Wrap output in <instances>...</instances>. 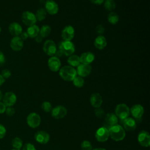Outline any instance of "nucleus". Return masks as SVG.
I'll use <instances>...</instances> for the list:
<instances>
[{
	"label": "nucleus",
	"mask_w": 150,
	"mask_h": 150,
	"mask_svg": "<svg viewBox=\"0 0 150 150\" xmlns=\"http://www.w3.org/2000/svg\"><path fill=\"white\" fill-rule=\"evenodd\" d=\"M62 55L69 56L75 52V46L71 41L63 40L59 44V50Z\"/></svg>",
	"instance_id": "7ed1b4c3"
},
{
	"label": "nucleus",
	"mask_w": 150,
	"mask_h": 150,
	"mask_svg": "<svg viewBox=\"0 0 150 150\" xmlns=\"http://www.w3.org/2000/svg\"><path fill=\"white\" fill-rule=\"evenodd\" d=\"M73 85L77 87V88H81L82 87L84 84V80L83 77H80L79 76H77L73 80Z\"/></svg>",
	"instance_id": "2f4dec72"
},
{
	"label": "nucleus",
	"mask_w": 150,
	"mask_h": 150,
	"mask_svg": "<svg viewBox=\"0 0 150 150\" xmlns=\"http://www.w3.org/2000/svg\"><path fill=\"white\" fill-rule=\"evenodd\" d=\"M10 47L14 51H20L23 47V40H22L19 36H13L11 40Z\"/></svg>",
	"instance_id": "f3484780"
},
{
	"label": "nucleus",
	"mask_w": 150,
	"mask_h": 150,
	"mask_svg": "<svg viewBox=\"0 0 150 150\" xmlns=\"http://www.w3.org/2000/svg\"><path fill=\"white\" fill-rule=\"evenodd\" d=\"M107 45L106 38L103 35H98L94 40V45L98 50L104 49Z\"/></svg>",
	"instance_id": "5701e85b"
},
{
	"label": "nucleus",
	"mask_w": 150,
	"mask_h": 150,
	"mask_svg": "<svg viewBox=\"0 0 150 150\" xmlns=\"http://www.w3.org/2000/svg\"><path fill=\"white\" fill-rule=\"evenodd\" d=\"M6 132V130L5 127L2 125L0 124V139L3 138Z\"/></svg>",
	"instance_id": "ea45409f"
},
{
	"label": "nucleus",
	"mask_w": 150,
	"mask_h": 150,
	"mask_svg": "<svg viewBox=\"0 0 150 150\" xmlns=\"http://www.w3.org/2000/svg\"><path fill=\"white\" fill-rule=\"evenodd\" d=\"M35 140L41 144H47L50 139L49 134L45 131H38L35 134Z\"/></svg>",
	"instance_id": "dca6fc26"
},
{
	"label": "nucleus",
	"mask_w": 150,
	"mask_h": 150,
	"mask_svg": "<svg viewBox=\"0 0 150 150\" xmlns=\"http://www.w3.org/2000/svg\"><path fill=\"white\" fill-rule=\"evenodd\" d=\"M80 57V63L90 64L95 59L94 54L90 52H86L83 53Z\"/></svg>",
	"instance_id": "412c9836"
},
{
	"label": "nucleus",
	"mask_w": 150,
	"mask_h": 150,
	"mask_svg": "<svg viewBox=\"0 0 150 150\" xmlns=\"http://www.w3.org/2000/svg\"><path fill=\"white\" fill-rule=\"evenodd\" d=\"M47 65L49 69L53 71L56 72L59 71L61 67V62L60 59L56 56H51L47 61Z\"/></svg>",
	"instance_id": "4468645a"
},
{
	"label": "nucleus",
	"mask_w": 150,
	"mask_h": 150,
	"mask_svg": "<svg viewBox=\"0 0 150 150\" xmlns=\"http://www.w3.org/2000/svg\"><path fill=\"white\" fill-rule=\"evenodd\" d=\"M5 112L8 116L11 117V116H12L15 114V110L12 107H6Z\"/></svg>",
	"instance_id": "e433bc0d"
},
{
	"label": "nucleus",
	"mask_w": 150,
	"mask_h": 150,
	"mask_svg": "<svg viewBox=\"0 0 150 150\" xmlns=\"http://www.w3.org/2000/svg\"><path fill=\"white\" fill-rule=\"evenodd\" d=\"M5 81V79L0 74V86H2Z\"/></svg>",
	"instance_id": "49530a36"
},
{
	"label": "nucleus",
	"mask_w": 150,
	"mask_h": 150,
	"mask_svg": "<svg viewBox=\"0 0 150 150\" xmlns=\"http://www.w3.org/2000/svg\"><path fill=\"white\" fill-rule=\"evenodd\" d=\"M22 150H36V149L32 144L26 143L22 146Z\"/></svg>",
	"instance_id": "c9c22d12"
},
{
	"label": "nucleus",
	"mask_w": 150,
	"mask_h": 150,
	"mask_svg": "<svg viewBox=\"0 0 150 150\" xmlns=\"http://www.w3.org/2000/svg\"><path fill=\"white\" fill-rule=\"evenodd\" d=\"M52 116L57 120L62 119L64 118L67 112V110L65 107L63 105H57L53 108L52 111Z\"/></svg>",
	"instance_id": "1a4fd4ad"
},
{
	"label": "nucleus",
	"mask_w": 150,
	"mask_h": 150,
	"mask_svg": "<svg viewBox=\"0 0 150 150\" xmlns=\"http://www.w3.org/2000/svg\"><path fill=\"white\" fill-rule=\"evenodd\" d=\"M12 146L14 149H20L23 146L22 140L19 137H15L12 140Z\"/></svg>",
	"instance_id": "7c9ffc66"
},
{
	"label": "nucleus",
	"mask_w": 150,
	"mask_h": 150,
	"mask_svg": "<svg viewBox=\"0 0 150 150\" xmlns=\"http://www.w3.org/2000/svg\"><path fill=\"white\" fill-rule=\"evenodd\" d=\"M42 108L46 112H50L52 110V105L49 101H44L42 104Z\"/></svg>",
	"instance_id": "473e14b6"
},
{
	"label": "nucleus",
	"mask_w": 150,
	"mask_h": 150,
	"mask_svg": "<svg viewBox=\"0 0 150 150\" xmlns=\"http://www.w3.org/2000/svg\"><path fill=\"white\" fill-rule=\"evenodd\" d=\"M138 141L143 147H149L150 145L149 134L144 130L140 131L138 135Z\"/></svg>",
	"instance_id": "9b49d317"
},
{
	"label": "nucleus",
	"mask_w": 150,
	"mask_h": 150,
	"mask_svg": "<svg viewBox=\"0 0 150 150\" xmlns=\"http://www.w3.org/2000/svg\"><path fill=\"white\" fill-rule=\"evenodd\" d=\"M51 33V28L50 26L47 25H43L39 30V35L41 36L43 38L48 36Z\"/></svg>",
	"instance_id": "bb28decb"
},
{
	"label": "nucleus",
	"mask_w": 150,
	"mask_h": 150,
	"mask_svg": "<svg viewBox=\"0 0 150 150\" xmlns=\"http://www.w3.org/2000/svg\"><path fill=\"white\" fill-rule=\"evenodd\" d=\"M130 113L135 118H140L144 114V109L141 104H135L129 108Z\"/></svg>",
	"instance_id": "aec40b11"
},
{
	"label": "nucleus",
	"mask_w": 150,
	"mask_h": 150,
	"mask_svg": "<svg viewBox=\"0 0 150 150\" xmlns=\"http://www.w3.org/2000/svg\"><path fill=\"white\" fill-rule=\"evenodd\" d=\"M110 138L115 141H121L125 137V131L124 128L120 125H114L108 128Z\"/></svg>",
	"instance_id": "f257e3e1"
},
{
	"label": "nucleus",
	"mask_w": 150,
	"mask_h": 150,
	"mask_svg": "<svg viewBox=\"0 0 150 150\" xmlns=\"http://www.w3.org/2000/svg\"><path fill=\"white\" fill-rule=\"evenodd\" d=\"M105 121L110 127L117 124L118 118L115 114L110 112L105 115Z\"/></svg>",
	"instance_id": "b1692460"
},
{
	"label": "nucleus",
	"mask_w": 150,
	"mask_h": 150,
	"mask_svg": "<svg viewBox=\"0 0 150 150\" xmlns=\"http://www.w3.org/2000/svg\"><path fill=\"white\" fill-rule=\"evenodd\" d=\"M22 22L26 26H30L35 25L37 20L35 15L30 11H25L22 13L21 16Z\"/></svg>",
	"instance_id": "39448f33"
},
{
	"label": "nucleus",
	"mask_w": 150,
	"mask_h": 150,
	"mask_svg": "<svg viewBox=\"0 0 150 150\" xmlns=\"http://www.w3.org/2000/svg\"><path fill=\"white\" fill-rule=\"evenodd\" d=\"M124 129L128 131H132L137 128V123L135 120L131 117H127V118L121 121Z\"/></svg>",
	"instance_id": "a211bd4d"
},
{
	"label": "nucleus",
	"mask_w": 150,
	"mask_h": 150,
	"mask_svg": "<svg viewBox=\"0 0 150 150\" xmlns=\"http://www.w3.org/2000/svg\"><path fill=\"white\" fill-rule=\"evenodd\" d=\"M103 100L101 96L98 93H93L90 96V104L95 108L100 107L103 104Z\"/></svg>",
	"instance_id": "6ab92c4d"
},
{
	"label": "nucleus",
	"mask_w": 150,
	"mask_h": 150,
	"mask_svg": "<svg viewBox=\"0 0 150 150\" xmlns=\"http://www.w3.org/2000/svg\"><path fill=\"white\" fill-rule=\"evenodd\" d=\"M35 38V41L38 43H40L42 41V39H43V38L41 36H40L39 35H38Z\"/></svg>",
	"instance_id": "a18cd8bd"
},
{
	"label": "nucleus",
	"mask_w": 150,
	"mask_h": 150,
	"mask_svg": "<svg viewBox=\"0 0 150 150\" xmlns=\"http://www.w3.org/2000/svg\"><path fill=\"white\" fill-rule=\"evenodd\" d=\"M6 105L3 103V102L0 101V114H2L5 112L6 110Z\"/></svg>",
	"instance_id": "37998d69"
},
{
	"label": "nucleus",
	"mask_w": 150,
	"mask_h": 150,
	"mask_svg": "<svg viewBox=\"0 0 150 150\" xmlns=\"http://www.w3.org/2000/svg\"><path fill=\"white\" fill-rule=\"evenodd\" d=\"M67 63L69 66L74 67H77L80 64V57L76 54H71L67 59Z\"/></svg>",
	"instance_id": "a878e982"
},
{
	"label": "nucleus",
	"mask_w": 150,
	"mask_h": 150,
	"mask_svg": "<svg viewBox=\"0 0 150 150\" xmlns=\"http://www.w3.org/2000/svg\"><path fill=\"white\" fill-rule=\"evenodd\" d=\"M81 148L82 150H92L93 147L90 141L84 140L81 144Z\"/></svg>",
	"instance_id": "72a5a7b5"
},
{
	"label": "nucleus",
	"mask_w": 150,
	"mask_h": 150,
	"mask_svg": "<svg viewBox=\"0 0 150 150\" xmlns=\"http://www.w3.org/2000/svg\"><path fill=\"white\" fill-rule=\"evenodd\" d=\"M91 70L92 68L90 64L80 63L77 67L76 72L78 76L82 77H85L90 74Z\"/></svg>",
	"instance_id": "2eb2a0df"
},
{
	"label": "nucleus",
	"mask_w": 150,
	"mask_h": 150,
	"mask_svg": "<svg viewBox=\"0 0 150 150\" xmlns=\"http://www.w3.org/2000/svg\"><path fill=\"white\" fill-rule=\"evenodd\" d=\"M45 9L47 13L54 15L59 11L58 4L53 0H47L45 3Z\"/></svg>",
	"instance_id": "f8f14e48"
},
{
	"label": "nucleus",
	"mask_w": 150,
	"mask_h": 150,
	"mask_svg": "<svg viewBox=\"0 0 150 150\" xmlns=\"http://www.w3.org/2000/svg\"><path fill=\"white\" fill-rule=\"evenodd\" d=\"M12 150H20V149H12Z\"/></svg>",
	"instance_id": "8fccbe9b"
},
{
	"label": "nucleus",
	"mask_w": 150,
	"mask_h": 150,
	"mask_svg": "<svg viewBox=\"0 0 150 150\" xmlns=\"http://www.w3.org/2000/svg\"><path fill=\"white\" fill-rule=\"evenodd\" d=\"M39 30H40V28L38 26H37L36 25H33L28 26L26 32L29 37L31 38H35L36 36H37L39 35Z\"/></svg>",
	"instance_id": "393cba45"
},
{
	"label": "nucleus",
	"mask_w": 150,
	"mask_h": 150,
	"mask_svg": "<svg viewBox=\"0 0 150 150\" xmlns=\"http://www.w3.org/2000/svg\"><path fill=\"white\" fill-rule=\"evenodd\" d=\"M19 37L21 38L22 40H26L29 36L26 32H22V33L20 34Z\"/></svg>",
	"instance_id": "79ce46f5"
},
{
	"label": "nucleus",
	"mask_w": 150,
	"mask_h": 150,
	"mask_svg": "<svg viewBox=\"0 0 150 150\" xmlns=\"http://www.w3.org/2000/svg\"><path fill=\"white\" fill-rule=\"evenodd\" d=\"M107 19L110 23L115 25L119 21V16L115 12H110L108 15Z\"/></svg>",
	"instance_id": "cd10ccee"
},
{
	"label": "nucleus",
	"mask_w": 150,
	"mask_h": 150,
	"mask_svg": "<svg viewBox=\"0 0 150 150\" xmlns=\"http://www.w3.org/2000/svg\"><path fill=\"white\" fill-rule=\"evenodd\" d=\"M35 15L37 21H42L46 18L47 12L45 11V8H39L36 11V12Z\"/></svg>",
	"instance_id": "c85d7f7f"
},
{
	"label": "nucleus",
	"mask_w": 150,
	"mask_h": 150,
	"mask_svg": "<svg viewBox=\"0 0 150 150\" xmlns=\"http://www.w3.org/2000/svg\"><path fill=\"white\" fill-rule=\"evenodd\" d=\"M90 1L92 4L95 5H101L104 1V0H90Z\"/></svg>",
	"instance_id": "c03bdc74"
},
{
	"label": "nucleus",
	"mask_w": 150,
	"mask_h": 150,
	"mask_svg": "<svg viewBox=\"0 0 150 150\" xmlns=\"http://www.w3.org/2000/svg\"><path fill=\"white\" fill-rule=\"evenodd\" d=\"M92 150H106V149L105 148H95Z\"/></svg>",
	"instance_id": "de8ad7c7"
},
{
	"label": "nucleus",
	"mask_w": 150,
	"mask_h": 150,
	"mask_svg": "<svg viewBox=\"0 0 150 150\" xmlns=\"http://www.w3.org/2000/svg\"><path fill=\"white\" fill-rule=\"evenodd\" d=\"M9 33L13 36H18L22 32V28L21 25L17 22L11 23L8 27Z\"/></svg>",
	"instance_id": "4be33fe9"
},
{
	"label": "nucleus",
	"mask_w": 150,
	"mask_h": 150,
	"mask_svg": "<svg viewBox=\"0 0 150 150\" xmlns=\"http://www.w3.org/2000/svg\"><path fill=\"white\" fill-rule=\"evenodd\" d=\"M1 27H0V32H1Z\"/></svg>",
	"instance_id": "3c124183"
},
{
	"label": "nucleus",
	"mask_w": 150,
	"mask_h": 150,
	"mask_svg": "<svg viewBox=\"0 0 150 150\" xmlns=\"http://www.w3.org/2000/svg\"><path fill=\"white\" fill-rule=\"evenodd\" d=\"M41 122V118L39 114L36 112L30 113L26 118V122L28 125L32 128L38 127Z\"/></svg>",
	"instance_id": "0eeeda50"
},
{
	"label": "nucleus",
	"mask_w": 150,
	"mask_h": 150,
	"mask_svg": "<svg viewBox=\"0 0 150 150\" xmlns=\"http://www.w3.org/2000/svg\"><path fill=\"white\" fill-rule=\"evenodd\" d=\"M74 29L71 25L66 26L62 30L61 36L63 40L71 41L74 37Z\"/></svg>",
	"instance_id": "9d476101"
},
{
	"label": "nucleus",
	"mask_w": 150,
	"mask_h": 150,
	"mask_svg": "<svg viewBox=\"0 0 150 150\" xmlns=\"http://www.w3.org/2000/svg\"><path fill=\"white\" fill-rule=\"evenodd\" d=\"M16 99L15 94L11 91L6 92L2 97L3 103L6 107H12L13 105L16 102Z\"/></svg>",
	"instance_id": "ddd939ff"
},
{
	"label": "nucleus",
	"mask_w": 150,
	"mask_h": 150,
	"mask_svg": "<svg viewBox=\"0 0 150 150\" xmlns=\"http://www.w3.org/2000/svg\"><path fill=\"white\" fill-rule=\"evenodd\" d=\"M2 97H3V94H2V91L0 90V101L2 99Z\"/></svg>",
	"instance_id": "09e8293b"
},
{
	"label": "nucleus",
	"mask_w": 150,
	"mask_h": 150,
	"mask_svg": "<svg viewBox=\"0 0 150 150\" xmlns=\"http://www.w3.org/2000/svg\"><path fill=\"white\" fill-rule=\"evenodd\" d=\"M95 137L98 142H104L107 141L110 137L108 129L105 127L99 128L96 132Z\"/></svg>",
	"instance_id": "6e6552de"
},
{
	"label": "nucleus",
	"mask_w": 150,
	"mask_h": 150,
	"mask_svg": "<svg viewBox=\"0 0 150 150\" xmlns=\"http://www.w3.org/2000/svg\"><path fill=\"white\" fill-rule=\"evenodd\" d=\"M105 28L102 25H98L96 28V32L97 34L101 35L104 32Z\"/></svg>",
	"instance_id": "58836bf2"
},
{
	"label": "nucleus",
	"mask_w": 150,
	"mask_h": 150,
	"mask_svg": "<svg viewBox=\"0 0 150 150\" xmlns=\"http://www.w3.org/2000/svg\"><path fill=\"white\" fill-rule=\"evenodd\" d=\"M1 76L5 79H8L11 76V72L8 69H4L1 71Z\"/></svg>",
	"instance_id": "4c0bfd02"
},
{
	"label": "nucleus",
	"mask_w": 150,
	"mask_h": 150,
	"mask_svg": "<svg viewBox=\"0 0 150 150\" xmlns=\"http://www.w3.org/2000/svg\"><path fill=\"white\" fill-rule=\"evenodd\" d=\"M59 76L64 81H70L77 76L76 70L70 66H64L60 69Z\"/></svg>",
	"instance_id": "f03ea898"
},
{
	"label": "nucleus",
	"mask_w": 150,
	"mask_h": 150,
	"mask_svg": "<svg viewBox=\"0 0 150 150\" xmlns=\"http://www.w3.org/2000/svg\"><path fill=\"white\" fill-rule=\"evenodd\" d=\"M94 113H95V115H96V117L98 118H100L104 117L105 115V111L100 107L96 108L94 110Z\"/></svg>",
	"instance_id": "f704fd0d"
},
{
	"label": "nucleus",
	"mask_w": 150,
	"mask_h": 150,
	"mask_svg": "<svg viewBox=\"0 0 150 150\" xmlns=\"http://www.w3.org/2000/svg\"><path fill=\"white\" fill-rule=\"evenodd\" d=\"M43 50L45 54L49 56H53L57 52V47L55 43L52 40H47L43 46Z\"/></svg>",
	"instance_id": "423d86ee"
},
{
	"label": "nucleus",
	"mask_w": 150,
	"mask_h": 150,
	"mask_svg": "<svg viewBox=\"0 0 150 150\" xmlns=\"http://www.w3.org/2000/svg\"><path fill=\"white\" fill-rule=\"evenodd\" d=\"M115 114L117 118H120L121 121L129 117L130 114V110L128 106L124 103H121L115 107Z\"/></svg>",
	"instance_id": "20e7f679"
},
{
	"label": "nucleus",
	"mask_w": 150,
	"mask_h": 150,
	"mask_svg": "<svg viewBox=\"0 0 150 150\" xmlns=\"http://www.w3.org/2000/svg\"><path fill=\"white\" fill-rule=\"evenodd\" d=\"M104 6L107 11L112 12L115 9L116 4L114 0H105L104 1Z\"/></svg>",
	"instance_id": "c756f323"
},
{
	"label": "nucleus",
	"mask_w": 150,
	"mask_h": 150,
	"mask_svg": "<svg viewBox=\"0 0 150 150\" xmlns=\"http://www.w3.org/2000/svg\"><path fill=\"white\" fill-rule=\"evenodd\" d=\"M5 62V57L4 53L0 51V66L3 65Z\"/></svg>",
	"instance_id": "a19ab883"
}]
</instances>
